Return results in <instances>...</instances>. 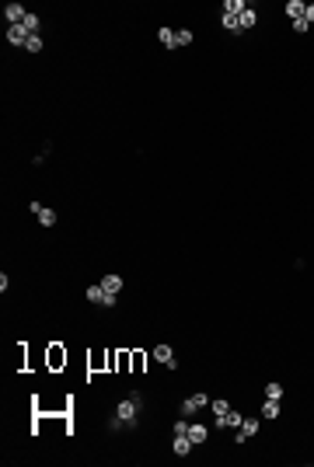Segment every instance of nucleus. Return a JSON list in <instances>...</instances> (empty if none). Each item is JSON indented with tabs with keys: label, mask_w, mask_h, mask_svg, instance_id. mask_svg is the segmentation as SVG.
<instances>
[{
	"label": "nucleus",
	"mask_w": 314,
	"mask_h": 467,
	"mask_svg": "<svg viewBox=\"0 0 314 467\" xmlns=\"http://www.w3.org/2000/svg\"><path fill=\"white\" fill-rule=\"evenodd\" d=\"M140 408H143V394H140V391H129V398L115 404L108 429H112V432H119V429H122V432L136 429V425H140Z\"/></svg>",
	"instance_id": "f257e3e1"
},
{
	"label": "nucleus",
	"mask_w": 314,
	"mask_h": 467,
	"mask_svg": "<svg viewBox=\"0 0 314 467\" xmlns=\"http://www.w3.org/2000/svg\"><path fill=\"white\" fill-rule=\"evenodd\" d=\"M28 209H32V216H35L42 227H56V213H53L49 206H42V202H32Z\"/></svg>",
	"instance_id": "f03ea898"
},
{
	"label": "nucleus",
	"mask_w": 314,
	"mask_h": 467,
	"mask_svg": "<svg viewBox=\"0 0 314 467\" xmlns=\"http://www.w3.org/2000/svg\"><path fill=\"white\" fill-rule=\"evenodd\" d=\"M210 401H213V398H206V394H189V398L182 401V411H185V415H196V411H203Z\"/></svg>",
	"instance_id": "7ed1b4c3"
},
{
	"label": "nucleus",
	"mask_w": 314,
	"mask_h": 467,
	"mask_svg": "<svg viewBox=\"0 0 314 467\" xmlns=\"http://www.w3.org/2000/svg\"><path fill=\"white\" fill-rule=\"evenodd\" d=\"M154 359L161 363V366H168V370H178V359H175L171 345H154Z\"/></svg>",
	"instance_id": "20e7f679"
},
{
	"label": "nucleus",
	"mask_w": 314,
	"mask_h": 467,
	"mask_svg": "<svg viewBox=\"0 0 314 467\" xmlns=\"http://www.w3.org/2000/svg\"><path fill=\"white\" fill-rule=\"evenodd\" d=\"M241 422H244L241 411H224V415H217V429H241Z\"/></svg>",
	"instance_id": "39448f33"
},
{
	"label": "nucleus",
	"mask_w": 314,
	"mask_h": 467,
	"mask_svg": "<svg viewBox=\"0 0 314 467\" xmlns=\"http://www.w3.org/2000/svg\"><path fill=\"white\" fill-rule=\"evenodd\" d=\"M25 14H28V11H25L21 4H7V7H4V21H7V28H11V25H21Z\"/></svg>",
	"instance_id": "423d86ee"
},
{
	"label": "nucleus",
	"mask_w": 314,
	"mask_h": 467,
	"mask_svg": "<svg viewBox=\"0 0 314 467\" xmlns=\"http://www.w3.org/2000/svg\"><path fill=\"white\" fill-rule=\"evenodd\" d=\"M171 446H175V453H178V457H189L196 443L189 439V432H175V439H171Z\"/></svg>",
	"instance_id": "0eeeda50"
},
{
	"label": "nucleus",
	"mask_w": 314,
	"mask_h": 467,
	"mask_svg": "<svg viewBox=\"0 0 314 467\" xmlns=\"http://www.w3.org/2000/svg\"><path fill=\"white\" fill-rule=\"evenodd\" d=\"M28 39H32V35H28L21 25H11V28H7V42H11V46H28Z\"/></svg>",
	"instance_id": "6e6552de"
},
{
	"label": "nucleus",
	"mask_w": 314,
	"mask_h": 467,
	"mask_svg": "<svg viewBox=\"0 0 314 467\" xmlns=\"http://www.w3.org/2000/svg\"><path fill=\"white\" fill-rule=\"evenodd\" d=\"M206 436H210V429L203 425V422H189V439L199 446V443H206Z\"/></svg>",
	"instance_id": "1a4fd4ad"
},
{
	"label": "nucleus",
	"mask_w": 314,
	"mask_h": 467,
	"mask_svg": "<svg viewBox=\"0 0 314 467\" xmlns=\"http://www.w3.org/2000/svg\"><path fill=\"white\" fill-rule=\"evenodd\" d=\"M304 11H307L304 0H286V18H290V21H300V18H304Z\"/></svg>",
	"instance_id": "9d476101"
},
{
	"label": "nucleus",
	"mask_w": 314,
	"mask_h": 467,
	"mask_svg": "<svg viewBox=\"0 0 314 467\" xmlns=\"http://www.w3.org/2000/svg\"><path fill=\"white\" fill-rule=\"evenodd\" d=\"M21 28H25L28 35H39V28H42V18H39L35 11H28V14H25V21H21Z\"/></svg>",
	"instance_id": "9b49d317"
},
{
	"label": "nucleus",
	"mask_w": 314,
	"mask_h": 467,
	"mask_svg": "<svg viewBox=\"0 0 314 467\" xmlns=\"http://www.w3.org/2000/svg\"><path fill=\"white\" fill-rule=\"evenodd\" d=\"M220 25L231 32V35H241V21H237V14H231V11H224L220 14Z\"/></svg>",
	"instance_id": "f8f14e48"
},
{
	"label": "nucleus",
	"mask_w": 314,
	"mask_h": 467,
	"mask_svg": "<svg viewBox=\"0 0 314 467\" xmlns=\"http://www.w3.org/2000/svg\"><path fill=\"white\" fill-rule=\"evenodd\" d=\"M101 286H105V293H115V296H119V289H122V275H119V272H108V275L101 279Z\"/></svg>",
	"instance_id": "ddd939ff"
},
{
	"label": "nucleus",
	"mask_w": 314,
	"mask_h": 467,
	"mask_svg": "<svg viewBox=\"0 0 314 467\" xmlns=\"http://www.w3.org/2000/svg\"><path fill=\"white\" fill-rule=\"evenodd\" d=\"M255 432H258V418H244V422H241V432H237V443L251 439Z\"/></svg>",
	"instance_id": "4468645a"
},
{
	"label": "nucleus",
	"mask_w": 314,
	"mask_h": 467,
	"mask_svg": "<svg viewBox=\"0 0 314 467\" xmlns=\"http://www.w3.org/2000/svg\"><path fill=\"white\" fill-rule=\"evenodd\" d=\"M237 21H241V32H248V28H255V21H258V11L248 4V11H241V18H237Z\"/></svg>",
	"instance_id": "2eb2a0df"
},
{
	"label": "nucleus",
	"mask_w": 314,
	"mask_h": 467,
	"mask_svg": "<svg viewBox=\"0 0 314 467\" xmlns=\"http://www.w3.org/2000/svg\"><path fill=\"white\" fill-rule=\"evenodd\" d=\"M84 296H87V300H91V303H98V307H101V303H105V296H108V293H105V286H101V282H98V286H87V289H84Z\"/></svg>",
	"instance_id": "dca6fc26"
},
{
	"label": "nucleus",
	"mask_w": 314,
	"mask_h": 467,
	"mask_svg": "<svg viewBox=\"0 0 314 467\" xmlns=\"http://www.w3.org/2000/svg\"><path fill=\"white\" fill-rule=\"evenodd\" d=\"M262 418H279V401L265 398V404H262Z\"/></svg>",
	"instance_id": "f3484780"
},
{
	"label": "nucleus",
	"mask_w": 314,
	"mask_h": 467,
	"mask_svg": "<svg viewBox=\"0 0 314 467\" xmlns=\"http://www.w3.org/2000/svg\"><path fill=\"white\" fill-rule=\"evenodd\" d=\"M157 39H161V46H164V49H175V46H178V42H175V32H171V28H161V32H157Z\"/></svg>",
	"instance_id": "a211bd4d"
},
{
	"label": "nucleus",
	"mask_w": 314,
	"mask_h": 467,
	"mask_svg": "<svg viewBox=\"0 0 314 467\" xmlns=\"http://www.w3.org/2000/svg\"><path fill=\"white\" fill-rule=\"evenodd\" d=\"M175 42H178V46H192V42H196L192 28H178V32H175Z\"/></svg>",
	"instance_id": "6ab92c4d"
},
{
	"label": "nucleus",
	"mask_w": 314,
	"mask_h": 467,
	"mask_svg": "<svg viewBox=\"0 0 314 467\" xmlns=\"http://www.w3.org/2000/svg\"><path fill=\"white\" fill-rule=\"evenodd\" d=\"M224 11H231V14L241 18V11H248V4H244V0H224Z\"/></svg>",
	"instance_id": "aec40b11"
},
{
	"label": "nucleus",
	"mask_w": 314,
	"mask_h": 467,
	"mask_svg": "<svg viewBox=\"0 0 314 467\" xmlns=\"http://www.w3.org/2000/svg\"><path fill=\"white\" fill-rule=\"evenodd\" d=\"M210 408H213V415H224V411H231V401L227 398H213Z\"/></svg>",
	"instance_id": "412c9836"
},
{
	"label": "nucleus",
	"mask_w": 314,
	"mask_h": 467,
	"mask_svg": "<svg viewBox=\"0 0 314 467\" xmlns=\"http://www.w3.org/2000/svg\"><path fill=\"white\" fill-rule=\"evenodd\" d=\"M265 398L279 401V398H283V384H276V380H272V384H265Z\"/></svg>",
	"instance_id": "4be33fe9"
},
{
	"label": "nucleus",
	"mask_w": 314,
	"mask_h": 467,
	"mask_svg": "<svg viewBox=\"0 0 314 467\" xmlns=\"http://www.w3.org/2000/svg\"><path fill=\"white\" fill-rule=\"evenodd\" d=\"M25 49H28V53H32V56H35V53H42V39H39V35H32V39H28V46H25Z\"/></svg>",
	"instance_id": "5701e85b"
},
{
	"label": "nucleus",
	"mask_w": 314,
	"mask_h": 467,
	"mask_svg": "<svg viewBox=\"0 0 314 467\" xmlns=\"http://www.w3.org/2000/svg\"><path fill=\"white\" fill-rule=\"evenodd\" d=\"M63 359H67V356H63V352H60V349H53V352H49V363H53V366H60V363H63Z\"/></svg>",
	"instance_id": "b1692460"
},
{
	"label": "nucleus",
	"mask_w": 314,
	"mask_h": 467,
	"mask_svg": "<svg viewBox=\"0 0 314 467\" xmlns=\"http://www.w3.org/2000/svg\"><path fill=\"white\" fill-rule=\"evenodd\" d=\"M307 28H311V25H307V21H304V18H300V21H293V32H297V35H304V32H307Z\"/></svg>",
	"instance_id": "393cba45"
},
{
	"label": "nucleus",
	"mask_w": 314,
	"mask_h": 467,
	"mask_svg": "<svg viewBox=\"0 0 314 467\" xmlns=\"http://www.w3.org/2000/svg\"><path fill=\"white\" fill-rule=\"evenodd\" d=\"M304 21H307V25H314V4H307V11H304Z\"/></svg>",
	"instance_id": "a878e982"
}]
</instances>
